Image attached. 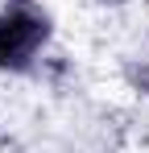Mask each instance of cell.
<instances>
[{
	"instance_id": "obj_1",
	"label": "cell",
	"mask_w": 149,
	"mask_h": 153,
	"mask_svg": "<svg viewBox=\"0 0 149 153\" xmlns=\"http://www.w3.org/2000/svg\"><path fill=\"white\" fill-rule=\"evenodd\" d=\"M54 42V13L42 0H4L0 4V71L33 75Z\"/></svg>"
},
{
	"instance_id": "obj_2",
	"label": "cell",
	"mask_w": 149,
	"mask_h": 153,
	"mask_svg": "<svg viewBox=\"0 0 149 153\" xmlns=\"http://www.w3.org/2000/svg\"><path fill=\"white\" fill-rule=\"evenodd\" d=\"M91 4H99V8H124V4H133V0H91Z\"/></svg>"
}]
</instances>
